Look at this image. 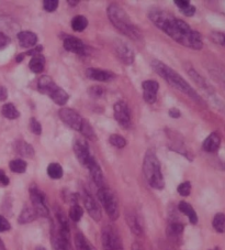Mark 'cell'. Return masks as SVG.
<instances>
[{"label": "cell", "mask_w": 225, "mask_h": 250, "mask_svg": "<svg viewBox=\"0 0 225 250\" xmlns=\"http://www.w3.org/2000/svg\"><path fill=\"white\" fill-rule=\"evenodd\" d=\"M185 229V226L180 223H171L169 224V226L167 228V234L169 237H172V238H178L181 235H183Z\"/></svg>", "instance_id": "obj_31"}, {"label": "cell", "mask_w": 225, "mask_h": 250, "mask_svg": "<svg viewBox=\"0 0 225 250\" xmlns=\"http://www.w3.org/2000/svg\"><path fill=\"white\" fill-rule=\"evenodd\" d=\"M178 208L181 213L185 214L186 216L189 218L190 223L193 224V225H196L198 223V215L191 205L187 203V202H180L178 205Z\"/></svg>", "instance_id": "obj_21"}, {"label": "cell", "mask_w": 225, "mask_h": 250, "mask_svg": "<svg viewBox=\"0 0 225 250\" xmlns=\"http://www.w3.org/2000/svg\"><path fill=\"white\" fill-rule=\"evenodd\" d=\"M212 225H213L214 229L218 232H220V234L225 232V214L223 213L216 214L213 218V221H212Z\"/></svg>", "instance_id": "obj_32"}, {"label": "cell", "mask_w": 225, "mask_h": 250, "mask_svg": "<svg viewBox=\"0 0 225 250\" xmlns=\"http://www.w3.org/2000/svg\"><path fill=\"white\" fill-rule=\"evenodd\" d=\"M181 11H183V14L185 16L192 17L194 15V12H196V8H194V6H192L191 3H190V5L187 8H185V9H183Z\"/></svg>", "instance_id": "obj_43"}, {"label": "cell", "mask_w": 225, "mask_h": 250, "mask_svg": "<svg viewBox=\"0 0 225 250\" xmlns=\"http://www.w3.org/2000/svg\"><path fill=\"white\" fill-rule=\"evenodd\" d=\"M180 111H179V109H177V108H171L170 110H169V116L171 118H179L180 117Z\"/></svg>", "instance_id": "obj_48"}, {"label": "cell", "mask_w": 225, "mask_h": 250, "mask_svg": "<svg viewBox=\"0 0 225 250\" xmlns=\"http://www.w3.org/2000/svg\"><path fill=\"white\" fill-rule=\"evenodd\" d=\"M79 131L81 135H83L85 138H87V139L94 140L97 138L96 132H94V128L92 127V125H90L88 120H86V119H84L83 123H81V127L79 129Z\"/></svg>", "instance_id": "obj_29"}, {"label": "cell", "mask_w": 225, "mask_h": 250, "mask_svg": "<svg viewBox=\"0 0 225 250\" xmlns=\"http://www.w3.org/2000/svg\"><path fill=\"white\" fill-rule=\"evenodd\" d=\"M88 27V19L84 16H76L72 20V28L76 32H83Z\"/></svg>", "instance_id": "obj_27"}, {"label": "cell", "mask_w": 225, "mask_h": 250, "mask_svg": "<svg viewBox=\"0 0 225 250\" xmlns=\"http://www.w3.org/2000/svg\"><path fill=\"white\" fill-rule=\"evenodd\" d=\"M53 250H74L69 238V228L53 226L51 234Z\"/></svg>", "instance_id": "obj_7"}, {"label": "cell", "mask_w": 225, "mask_h": 250, "mask_svg": "<svg viewBox=\"0 0 225 250\" xmlns=\"http://www.w3.org/2000/svg\"><path fill=\"white\" fill-rule=\"evenodd\" d=\"M16 150L20 156L32 158L34 156V149L31 145H29L25 141H18L16 144Z\"/></svg>", "instance_id": "obj_24"}, {"label": "cell", "mask_w": 225, "mask_h": 250, "mask_svg": "<svg viewBox=\"0 0 225 250\" xmlns=\"http://www.w3.org/2000/svg\"><path fill=\"white\" fill-rule=\"evenodd\" d=\"M75 247L76 250H97L81 232H78L75 236Z\"/></svg>", "instance_id": "obj_26"}, {"label": "cell", "mask_w": 225, "mask_h": 250, "mask_svg": "<svg viewBox=\"0 0 225 250\" xmlns=\"http://www.w3.org/2000/svg\"><path fill=\"white\" fill-rule=\"evenodd\" d=\"M98 198L99 201H100L101 205L103 206V208H105L106 213L108 214V216H109L112 221H116L120 213L118 201H116L113 192L106 187L99 188Z\"/></svg>", "instance_id": "obj_6"}, {"label": "cell", "mask_w": 225, "mask_h": 250, "mask_svg": "<svg viewBox=\"0 0 225 250\" xmlns=\"http://www.w3.org/2000/svg\"><path fill=\"white\" fill-rule=\"evenodd\" d=\"M101 240L103 250H124L122 240L113 227L106 226L103 228Z\"/></svg>", "instance_id": "obj_8"}, {"label": "cell", "mask_w": 225, "mask_h": 250, "mask_svg": "<svg viewBox=\"0 0 225 250\" xmlns=\"http://www.w3.org/2000/svg\"><path fill=\"white\" fill-rule=\"evenodd\" d=\"M58 115L65 125H67L68 127H71L74 130L79 131L81 123H83L84 119L81 118V116L76 110L72 108H62L58 111Z\"/></svg>", "instance_id": "obj_10"}, {"label": "cell", "mask_w": 225, "mask_h": 250, "mask_svg": "<svg viewBox=\"0 0 225 250\" xmlns=\"http://www.w3.org/2000/svg\"><path fill=\"white\" fill-rule=\"evenodd\" d=\"M43 51V46L42 45H38L36 47H32L31 50H29L25 55H30V57H36L38 54H41V52Z\"/></svg>", "instance_id": "obj_41"}, {"label": "cell", "mask_w": 225, "mask_h": 250, "mask_svg": "<svg viewBox=\"0 0 225 250\" xmlns=\"http://www.w3.org/2000/svg\"><path fill=\"white\" fill-rule=\"evenodd\" d=\"M113 109L116 122L125 129L130 128V126H131V113H130L128 105L123 102H118L114 104Z\"/></svg>", "instance_id": "obj_11"}, {"label": "cell", "mask_w": 225, "mask_h": 250, "mask_svg": "<svg viewBox=\"0 0 225 250\" xmlns=\"http://www.w3.org/2000/svg\"><path fill=\"white\" fill-rule=\"evenodd\" d=\"M38 92L42 94L49 95L55 104L60 105V106L66 104L69 98L68 94L65 92L63 88L58 87L50 76H46V75L40 77V80L38 82Z\"/></svg>", "instance_id": "obj_5"}, {"label": "cell", "mask_w": 225, "mask_h": 250, "mask_svg": "<svg viewBox=\"0 0 225 250\" xmlns=\"http://www.w3.org/2000/svg\"><path fill=\"white\" fill-rule=\"evenodd\" d=\"M8 98V90L3 86H0V102H5Z\"/></svg>", "instance_id": "obj_46"}, {"label": "cell", "mask_w": 225, "mask_h": 250, "mask_svg": "<svg viewBox=\"0 0 225 250\" xmlns=\"http://www.w3.org/2000/svg\"><path fill=\"white\" fill-rule=\"evenodd\" d=\"M36 250H46V248H44V247H38Z\"/></svg>", "instance_id": "obj_53"}, {"label": "cell", "mask_w": 225, "mask_h": 250, "mask_svg": "<svg viewBox=\"0 0 225 250\" xmlns=\"http://www.w3.org/2000/svg\"><path fill=\"white\" fill-rule=\"evenodd\" d=\"M30 129H31V131L34 133V135L40 136L42 133L41 124L38 123L36 118L30 119Z\"/></svg>", "instance_id": "obj_38"}, {"label": "cell", "mask_w": 225, "mask_h": 250, "mask_svg": "<svg viewBox=\"0 0 225 250\" xmlns=\"http://www.w3.org/2000/svg\"><path fill=\"white\" fill-rule=\"evenodd\" d=\"M175 5L178 7L180 10H183L190 5V2L188 1V0H175Z\"/></svg>", "instance_id": "obj_44"}, {"label": "cell", "mask_w": 225, "mask_h": 250, "mask_svg": "<svg viewBox=\"0 0 225 250\" xmlns=\"http://www.w3.org/2000/svg\"><path fill=\"white\" fill-rule=\"evenodd\" d=\"M86 75H87L88 79L98 82H108L113 79V74H112V73L94 67L88 68V70L86 71Z\"/></svg>", "instance_id": "obj_19"}, {"label": "cell", "mask_w": 225, "mask_h": 250, "mask_svg": "<svg viewBox=\"0 0 225 250\" xmlns=\"http://www.w3.org/2000/svg\"><path fill=\"white\" fill-rule=\"evenodd\" d=\"M211 250H220L219 248H214V249H211Z\"/></svg>", "instance_id": "obj_54"}, {"label": "cell", "mask_w": 225, "mask_h": 250, "mask_svg": "<svg viewBox=\"0 0 225 250\" xmlns=\"http://www.w3.org/2000/svg\"><path fill=\"white\" fill-rule=\"evenodd\" d=\"M152 67L154 68V71L157 73V74L161 75L164 80H166L168 83H169L172 87L177 88L180 92L185 93L186 95H188L189 97H191L192 99L197 102L202 103L201 97L196 93L191 86H190L187 82H186L183 77H181L178 73L176 71L171 70L169 66H167L166 64L162 63L161 61H157V60H154L152 62Z\"/></svg>", "instance_id": "obj_3"}, {"label": "cell", "mask_w": 225, "mask_h": 250, "mask_svg": "<svg viewBox=\"0 0 225 250\" xmlns=\"http://www.w3.org/2000/svg\"><path fill=\"white\" fill-rule=\"evenodd\" d=\"M9 167L15 173H24L25 170H27V162L21 160V159H16V160H12L9 163Z\"/></svg>", "instance_id": "obj_33"}, {"label": "cell", "mask_w": 225, "mask_h": 250, "mask_svg": "<svg viewBox=\"0 0 225 250\" xmlns=\"http://www.w3.org/2000/svg\"><path fill=\"white\" fill-rule=\"evenodd\" d=\"M10 43V39L6 34L0 32V50L5 49V47Z\"/></svg>", "instance_id": "obj_40"}, {"label": "cell", "mask_w": 225, "mask_h": 250, "mask_svg": "<svg viewBox=\"0 0 225 250\" xmlns=\"http://www.w3.org/2000/svg\"><path fill=\"white\" fill-rule=\"evenodd\" d=\"M0 250H7L6 246H5V244H3V241L1 240V238H0Z\"/></svg>", "instance_id": "obj_51"}, {"label": "cell", "mask_w": 225, "mask_h": 250, "mask_svg": "<svg viewBox=\"0 0 225 250\" xmlns=\"http://www.w3.org/2000/svg\"><path fill=\"white\" fill-rule=\"evenodd\" d=\"M67 3H68V5H71L72 7H75V6L78 5L79 1H78V0H75V1H73V0H68Z\"/></svg>", "instance_id": "obj_50"}, {"label": "cell", "mask_w": 225, "mask_h": 250, "mask_svg": "<svg viewBox=\"0 0 225 250\" xmlns=\"http://www.w3.org/2000/svg\"><path fill=\"white\" fill-rule=\"evenodd\" d=\"M86 167L89 170L90 176H92V179L94 182V184H96L99 188H105V178H103L102 170H101L100 166L98 165L96 159L93 158Z\"/></svg>", "instance_id": "obj_16"}, {"label": "cell", "mask_w": 225, "mask_h": 250, "mask_svg": "<svg viewBox=\"0 0 225 250\" xmlns=\"http://www.w3.org/2000/svg\"><path fill=\"white\" fill-rule=\"evenodd\" d=\"M214 36H216V38H215V40H216V42H219V43H221V44H223V45H225V34H221V33H215Z\"/></svg>", "instance_id": "obj_47"}, {"label": "cell", "mask_w": 225, "mask_h": 250, "mask_svg": "<svg viewBox=\"0 0 225 250\" xmlns=\"http://www.w3.org/2000/svg\"><path fill=\"white\" fill-rule=\"evenodd\" d=\"M114 53L119 58L120 61H122L127 65H130L134 62V53L130 47L123 42H115L113 44Z\"/></svg>", "instance_id": "obj_14"}, {"label": "cell", "mask_w": 225, "mask_h": 250, "mask_svg": "<svg viewBox=\"0 0 225 250\" xmlns=\"http://www.w3.org/2000/svg\"><path fill=\"white\" fill-rule=\"evenodd\" d=\"M84 215V209L81 208V206H79L78 204H74L72 205L71 209H69V217L73 222H79L81 217H83Z\"/></svg>", "instance_id": "obj_34"}, {"label": "cell", "mask_w": 225, "mask_h": 250, "mask_svg": "<svg viewBox=\"0 0 225 250\" xmlns=\"http://www.w3.org/2000/svg\"><path fill=\"white\" fill-rule=\"evenodd\" d=\"M220 145H221V137L219 136V133L212 132L211 135L205 140V142H203L202 148L206 152H215L216 150L219 149Z\"/></svg>", "instance_id": "obj_20"}, {"label": "cell", "mask_w": 225, "mask_h": 250, "mask_svg": "<svg viewBox=\"0 0 225 250\" xmlns=\"http://www.w3.org/2000/svg\"><path fill=\"white\" fill-rule=\"evenodd\" d=\"M143 171L149 184L155 189H163L165 188V181H164L161 162L153 151H147L143 162Z\"/></svg>", "instance_id": "obj_4"}, {"label": "cell", "mask_w": 225, "mask_h": 250, "mask_svg": "<svg viewBox=\"0 0 225 250\" xmlns=\"http://www.w3.org/2000/svg\"><path fill=\"white\" fill-rule=\"evenodd\" d=\"M84 204L88 214L90 215V217H92L94 221L100 222L101 216H102L101 209L97 204V202L94 201V198L90 195L88 192H85L84 194Z\"/></svg>", "instance_id": "obj_15"}, {"label": "cell", "mask_w": 225, "mask_h": 250, "mask_svg": "<svg viewBox=\"0 0 225 250\" xmlns=\"http://www.w3.org/2000/svg\"><path fill=\"white\" fill-rule=\"evenodd\" d=\"M109 142L112 146H115V148H119V149L124 148V146H127V140L120 135H111L109 138Z\"/></svg>", "instance_id": "obj_35"}, {"label": "cell", "mask_w": 225, "mask_h": 250, "mask_svg": "<svg viewBox=\"0 0 225 250\" xmlns=\"http://www.w3.org/2000/svg\"><path fill=\"white\" fill-rule=\"evenodd\" d=\"M107 14L108 18L111 21V23L113 24L119 31L122 32L124 36L132 39L133 41H142L143 36L140 29L133 23V21L130 19L127 12H125L120 6L115 5V3H112V5L108 7Z\"/></svg>", "instance_id": "obj_2"}, {"label": "cell", "mask_w": 225, "mask_h": 250, "mask_svg": "<svg viewBox=\"0 0 225 250\" xmlns=\"http://www.w3.org/2000/svg\"><path fill=\"white\" fill-rule=\"evenodd\" d=\"M132 250H142V248H141L140 246H138L137 244H135V245H133V248H132Z\"/></svg>", "instance_id": "obj_52"}, {"label": "cell", "mask_w": 225, "mask_h": 250, "mask_svg": "<svg viewBox=\"0 0 225 250\" xmlns=\"http://www.w3.org/2000/svg\"><path fill=\"white\" fill-rule=\"evenodd\" d=\"M37 217H38V214L36 213V210H34L33 208H24L20 214L18 222L20 224H28L36 221Z\"/></svg>", "instance_id": "obj_25"}, {"label": "cell", "mask_w": 225, "mask_h": 250, "mask_svg": "<svg viewBox=\"0 0 225 250\" xmlns=\"http://www.w3.org/2000/svg\"><path fill=\"white\" fill-rule=\"evenodd\" d=\"M127 222L129 227L131 228V230L134 234L137 236H141L143 234V229L140 222H138L137 216L134 213H128L127 214Z\"/></svg>", "instance_id": "obj_23"}, {"label": "cell", "mask_w": 225, "mask_h": 250, "mask_svg": "<svg viewBox=\"0 0 225 250\" xmlns=\"http://www.w3.org/2000/svg\"><path fill=\"white\" fill-rule=\"evenodd\" d=\"M9 184V178L6 175L5 172L2 170H0V185H3V187H6V185Z\"/></svg>", "instance_id": "obj_45"}, {"label": "cell", "mask_w": 225, "mask_h": 250, "mask_svg": "<svg viewBox=\"0 0 225 250\" xmlns=\"http://www.w3.org/2000/svg\"><path fill=\"white\" fill-rule=\"evenodd\" d=\"M149 17L157 28L169 36L172 40L193 50L202 49L203 42L200 33L192 30L185 21L175 18L169 12L163 10L150 12Z\"/></svg>", "instance_id": "obj_1"}, {"label": "cell", "mask_w": 225, "mask_h": 250, "mask_svg": "<svg viewBox=\"0 0 225 250\" xmlns=\"http://www.w3.org/2000/svg\"><path fill=\"white\" fill-rule=\"evenodd\" d=\"M74 152L76 154V158L84 167H87L90 160L94 158L90 153L87 142L84 139H77L74 144Z\"/></svg>", "instance_id": "obj_12"}, {"label": "cell", "mask_w": 225, "mask_h": 250, "mask_svg": "<svg viewBox=\"0 0 225 250\" xmlns=\"http://www.w3.org/2000/svg\"><path fill=\"white\" fill-rule=\"evenodd\" d=\"M1 114L3 115V117H6L8 119H16L20 116L19 110L16 108V106L14 104H10V103H8V104H5L2 106Z\"/></svg>", "instance_id": "obj_28"}, {"label": "cell", "mask_w": 225, "mask_h": 250, "mask_svg": "<svg viewBox=\"0 0 225 250\" xmlns=\"http://www.w3.org/2000/svg\"><path fill=\"white\" fill-rule=\"evenodd\" d=\"M10 228H11V226H10V223L8 222V219L0 215V232L8 231Z\"/></svg>", "instance_id": "obj_39"}, {"label": "cell", "mask_w": 225, "mask_h": 250, "mask_svg": "<svg viewBox=\"0 0 225 250\" xmlns=\"http://www.w3.org/2000/svg\"><path fill=\"white\" fill-rule=\"evenodd\" d=\"M143 87V97L144 101L149 104H154L157 99V92L159 88V85L156 81H145L142 84Z\"/></svg>", "instance_id": "obj_13"}, {"label": "cell", "mask_w": 225, "mask_h": 250, "mask_svg": "<svg viewBox=\"0 0 225 250\" xmlns=\"http://www.w3.org/2000/svg\"><path fill=\"white\" fill-rule=\"evenodd\" d=\"M47 174L51 179L53 180H58L62 179V176L64 174L63 167L59 163H51V165L47 167Z\"/></svg>", "instance_id": "obj_30"}, {"label": "cell", "mask_w": 225, "mask_h": 250, "mask_svg": "<svg viewBox=\"0 0 225 250\" xmlns=\"http://www.w3.org/2000/svg\"><path fill=\"white\" fill-rule=\"evenodd\" d=\"M42 5L47 12H53L57 9L58 1L57 0H44V1L42 2Z\"/></svg>", "instance_id": "obj_37"}, {"label": "cell", "mask_w": 225, "mask_h": 250, "mask_svg": "<svg viewBox=\"0 0 225 250\" xmlns=\"http://www.w3.org/2000/svg\"><path fill=\"white\" fill-rule=\"evenodd\" d=\"M30 197H31L32 208L36 210L38 216L49 217L50 210L47 208L45 195L36 187V185H32V187L30 188Z\"/></svg>", "instance_id": "obj_9"}, {"label": "cell", "mask_w": 225, "mask_h": 250, "mask_svg": "<svg viewBox=\"0 0 225 250\" xmlns=\"http://www.w3.org/2000/svg\"><path fill=\"white\" fill-rule=\"evenodd\" d=\"M18 40L21 47L24 49H32L37 44L38 37L32 31H21L18 33Z\"/></svg>", "instance_id": "obj_18"}, {"label": "cell", "mask_w": 225, "mask_h": 250, "mask_svg": "<svg viewBox=\"0 0 225 250\" xmlns=\"http://www.w3.org/2000/svg\"><path fill=\"white\" fill-rule=\"evenodd\" d=\"M63 45L65 50H67L68 52H73L76 54H84L85 53V44L80 39H77L75 37H67L64 39Z\"/></svg>", "instance_id": "obj_17"}, {"label": "cell", "mask_w": 225, "mask_h": 250, "mask_svg": "<svg viewBox=\"0 0 225 250\" xmlns=\"http://www.w3.org/2000/svg\"><path fill=\"white\" fill-rule=\"evenodd\" d=\"M89 94L94 97H99L103 94V90L101 87H99V86H94V87H92L89 89Z\"/></svg>", "instance_id": "obj_42"}, {"label": "cell", "mask_w": 225, "mask_h": 250, "mask_svg": "<svg viewBox=\"0 0 225 250\" xmlns=\"http://www.w3.org/2000/svg\"><path fill=\"white\" fill-rule=\"evenodd\" d=\"M24 57H25V53H21V54H19V55H18V57L16 58V61L18 62V63L22 62V61H23V59H24Z\"/></svg>", "instance_id": "obj_49"}, {"label": "cell", "mask_w": 225, "mask_h": 250, "mask_svg": "<svg viewBox=\"0 0 225 250\" xmlns=\"http://www.w3.org/2000/svg\"><path fill=\"white\" fill-rule=\"evenodd\" d=\"M177 191H178L179 195L181 196H189L190 193H191V183H190L189 181H186V182L179 185Z\"/></svg>", "instance_id": "obj_36"}, {"label": "cell", "mask_w": 225, "mask_h": 250, "mask_svg": "<svg viewBox=\"0 0 225 250\" xmlns=\"http://www.w3.org/2000/svg\"><path fill=\"white\" fill-rule=\"evenodd\" d=\"M45 66V58L43 57L42 54H38L36 57H32V59L30 60L29 63V67L33 73H41L43 70H44Z\"/></svg>", "instance_id": "obj_22"}]
</instances>
